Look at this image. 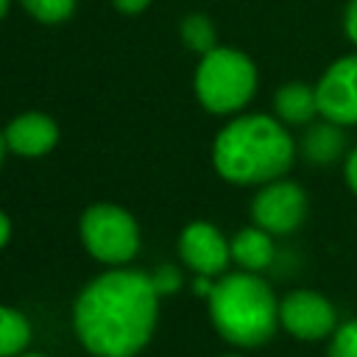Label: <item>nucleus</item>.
Returning <instances> with one entry per match:
<instances>
[{
  "mask_svg": "<svg viewBox=\"0 0 357 357\" xmlns=\"http://www.w3.org/2000/svg\"><path fill=\"white\" fill-rule=\"evenodd\" d=\"M273 109L284 123H307L312 120V114H318V95L315 86L307 84H284L276 98H273Z\"/></svg>",
  "mask_w": 357,
  "mask_h": 357,
  "instance_id": "12",
  "label": "nucleus"
},
{
  "mask_svg": "<svg viewBox=\"0 0 357 357\" xmlns=\"http://www.w3.org/2000/svg\"><path fill=\"white\" fill-rule=\"evenodd\" d=\"M257 86V70L248 56L231 47L209 50L195 73V95L212 114L243 109Z\"/></svg>",
  "mask_w": 357,
  "mask_h": 357,
  "instance_id": "4",
  "label": "nucleus"
},
{
  "mask_svg": "<svg viewBox=\"0 0 357 357\" xmlns=\"http://www.w3.org/2000/svg\"><path fill=\"white\" fill-rule=\"evenodd\" d=\"M304 156L315 165H329L335 162L343 148H346V137L340 131L337 123H321V126H312L307 134H304Z\"/></svg>",
  "mask_w": 357,
  "mask_h": 357,
  "instance_id": "13",
  "label": "nucleus"
},
{
  "mask_svg": "<svg viewBox=\"0 0 357 357\" xmlns=\"http://www.w3.org/2000/svg\"><path fill=\"white\" fill-rule=\"evenodd\" d=\"M151 279H153V287H156V293H159V296L176 293V290H178V284H181V273H178L173 265H162Z\"/></svg>",
  "mask_w": 357,
  "mask_h": 357,
  "instance_id": "18",
  "label": "nucleus"
},
{
  "mask_svg": "<svg viewBox=\"0 0 357 357\" xmlns=\"http://www.w3.org/2000/svg\"><path fill=\"white\" fill-rule=\"evenodd\" d=\"M229 245H231L234 262L243 265L251 273H257V271H262V268H268L273 262V240H271V231H265L259 226H251V229L237 231Z\"/></svg>",
  "mask_w": 357,
  "mask_h": 357,
  "instance_id": "11",
  "label": "nucleus"
},
{
  "mask_svg": "<svg viewBox=\"0 0 357 357\" xmlns=\"http://www.w3.org/2000/svg\"><path fill=\"white\" fill-rule=\"evenodd\" d=\"M318 112L337 126L357 123V53L343 56L326 67L318 86Z\"/></svg>",
  "mask_w": 357,
  "mask_h": 357,
  "instance_id": "7",
  "label": "nucleus"
},
{
  "mask_svg": "<svg viewBox=\"0 0 357 357\" xmlns=\"http://www.w3.org/2000/svg\"><path fill=\"white\" fill-rule=\"evenodd\" d=\"M3 151H6V137L0 134V162H3Z\"/></svg>",
  "mask_w": 357,
  "mask_h": 357,
  "instance_id": "23",
  "label": "nucleus"
},
{
  "mask_svg": "<svg viewBox=\"0 0 357 357\" xmlns=\"http://www.w3.org/2000/svg\"><path fill=\"white\" fill-rule=\"evenodd\" d=\"M226 357H237V354H226Z\"/></svg>",
  "mask_w": 357,
  "mask_h": 357,
  "instance_id": "26",
  "label": "nucleus"
},
{
  "mask_svg": "<svg viewBox=\"0 0 357 357\" xmlns=\"http://www.w3.org/2000/svg\"><path fill=\"white\" fill-rule=\"evenodd\" d=\"M181 39L195 53H204L206 56L209 50H215V28H212L209 17H204V14L184 17V22H181Z\"/></svg>",
  "mask_w": 357,
  "mask_h": 357,
  "instance_id": "15",
  "label": "nucleus"
},
{
  "mask_svg": "<svg viewBox=\"0 0 357 357\" xmlns=\"http://www.w3.org/2000/svg\"><path fill=\"white\" fill-rule=\"evenodd\" d=\"M279 324L301 340H318L335 329V307L312 290L287 293L279 301Z\"/></svg>",
  "mask_w": 357,
  "mask_h": 357,
  "instance_id": "8",
  "label": "nucleus"
},
{
  "mask_svg": "<svg viewBox=\"0 0 357 357\" xmlns=\"http://www.w3.org/2000/svg\"><path fill=\"white\" fill-rule=\"evenodd\" d=\"M159 312L153 279L142 271H109L75 298L73 324L95 357H134L151 337Z\"/></svg>",
  "mask_w": 357,
  "mask_h": 357,
  "instance_id": "1",
  "label": "nucleus"
},
{
  "mask_svg": "<svg viewBox=\"0 0 357 357\" xmlns=\"http://www.w3.org/2000/svg\"><path fill=\"white\" fill-rule=\"evenodd\" d=\"M343 25H346V33H349V39L357 45V0H351V3H349Z\"/></svg>",
  "mask_w": 357,
  "mask_h": 357,
  "instance_id": "19",
  "label": "nucleus"
},
{
  "mask_svg": "<svg viewBox=\"0 0 357 357\" xmlns=\"http://www.w3.org/2000/svg\"><path fill=\"white\" fill-rule=\"evenodd\" d=\"M329 357H357V318L337 326L329 343Z\"/></svg>",
  "mask_w": 357,
  "mask_h": 357,
  "instance_id": "17",
  "label": "nucleus"
},
{
  "mask_svg": "<svg viewBox=\"0 0 357 357\" xmlns=\"http://www.w3.org/2000/svg\"><path fill=\"white\" fill-rule=\"evenodd\" d=\"M212 162L231 184H268L290 167L293 139L273 117L245 114L218 134Z\"/></svg>",
  "mask_w": 357,
  "mask_h": 357,
  "instance_id": "2",
  "label": "nucleus"
},
{
  "mask_svg": "<svg viewBox=\"0 0 357 357\" xmlns=\"http://www.w3.org/2000/svg\"><path fill=\"white\" fill-rule=\"evenodd\" d=\"M209 315L215 329L234 346H262L279 324V304L271 287L251 271L226 273L212 284Z\"/></svg>",
  "mask_w": 357,
  "mask_h": 357,
  "instance_id": "3",
  "label": "nucleus"
},
{
  "mask_svg": "<svg viewBox=\"0 0 357 357\" xmlns=\"http://www.w3.org/2000/svg\"><path fill=\"white\" fill-rule=\"evenodd\" d=\"M31 340V324L20 310L0 307V357H20Z\"/></svg>",
  "mask_w": 357,
  "mask_h": 357,
  "instance_id": "14",
  "label": "nucleus"
},
{
  "mask_svg": "<svg viewBox=\"0 0 357 357\" xmlns=\"http://www.w3.org/2000/svg\"><path fill=\"white\" fill-rule=\"evenodd\" d=\"M178 254L184 265L192 268L198 276H215V273H223V268L229 265L231 245L223 240V234L212 223L195 220L181 231Z\"/></svg>",
  "mask_w": 357,
  "mask_h": 357,
  "instance_id": "9",
  "label": "nucleus"
},
{
  "mask_svg": "<svg viewBox=\"0 0 357 357\" xmlns=\"http://www.w3.org/2000/svg\"><path fill=\"white\" fill-rule=\"evenodd\" d=\"M8 237H11V223H8V218L0 212V248L8 243Z\"/></svg>",
  "mask_w": 357,
  "mask_h": 357,
  "instance_id": "22",
  "label": "nucleus"
},
{
  "mask_svg": "<svg viewBox=\"0 0 357 357\" xmlns=\"http://www.w3.org/2000/svg\"><path fill=\"white\" fill-rule=\"evenodd\" d=\"M6 8H8V0H0V17L6 14Z\"/></svg>",
  "mask_w": 357,
  "mask_h": 357,
  "instance_id": "24",
  "label": "nucleus"
},
{
  "mask_svg": "<svg viewBox=\"0 0 357 357\" xmlns=\"http://www.w3.org/2000/svg\"><path fill=\"white\" fill-rule=\"evenodd\" d=\"M346 181H349V187L357 192V148L349 153V159H346Z\"/></svg>",
  "mask_w": 357,
  "mask_h": 357,
  "instance_id": "20",
  "label": "nucleus"
},
{
  "mask_svg": "<svg viewBox=\"0 0 357 357\" xmlns=\"http://www.w3.org/2000/svg\"><path fill=\"white\" fill-rule=\"evenodd\" d=\"M20 357H45V354H20Z\"/></svg>",
  "mask_w": 357,
  "mask_h": 357,
  "instance_id": "25",
  "label": "nucleus"
},
{
  "mask_svg": "<svg viewBox=\"0 0 357 357\" xmlns=\"http://www.w3.org/2000/svg\"><path fill=\"white\" fill-rule=\"evenodd\" d=\"M304 212H307V195L293 181H268L251 204L254 223L271 234L293 231L304 220Z\"/></svg>",
  "mask_w": 357,
  "mask_h": 357,
  "instance_id": "6",
  "label": "nucleus"
},
{
  "mask_svg": "<svg viewBox=\"0 0 357 357\" xmlns=\"http://www.w3.org/2000/svg\"><path fill=\"white\" fill-rule=\"evenodd\" d=\"M81 240L95 259L123 265L139 248V229L126 209L114 204H95L81 215Z\"/></svg>",
  "mask_w": 357,
  "mask_h": 357,
  "instance_id": "5",
  "label": "nucleus"
},
{
  "mask_svg": "<svg viewBox=\"0 0 357 357\" xmlns=\"http://www.w3.org/2000/svg\"><path fill=\"white\" fill-rule=\"evenodd\" d=\"M112 3H114L120 11H126V14H137V11H142L151 0H112Z\"/></svg>",
  "mask_w": 357,
  "mask_h": 357,
  "instance_id": "21",
  "label": "nucleus"
},
{
  "mask_svg": "<svg viewBox=\"0 0 357 357\" xmlns=\"http://www.w3.org/2000/svg\"><path fill=\"white\" fill-rule=\"evenodd\" d=\"M22 6L39 20V22H61L73 14L75 0H22Z\"/></svg>",
  "mask_w": 357,
  "mask_h": 357,
  "instance_id": "16",
  "label": "nucleus"
},
{
  "mask_svg": "<svg viewBox=\"0 0 357 357\" xmlns=\"http://www.w3.org/2000/svg\"><path fill=\"white\" fill-rule=\"evenodd\" d=\"M6 137V145L20 153V156H42L47 153L56 139H59V128L50 117L39 114V112H28V114H20L8 123V128L3 131Z\"/></svg>",
  "mask_w": 357,
  "mask_h": 357,
  "instance_id": "10",
  "label": "nucleus"
}]
</instances>
